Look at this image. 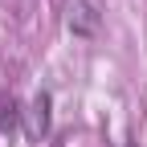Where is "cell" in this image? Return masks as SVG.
Wrapping results in <instances>:
<instances>
[{
    "label": "cell",
    "mask_w": 147,
    "mask_h": 147,
    "mask_svg": "<svg viewBox=\"0 0 147 147\" xmlns=\"http://www.w3.org/2000/svg\"><path fill=\"white\" fill-rule=\"evenodd\" d=\"M65 25L74 37H94L98 25H102V12L90 4V0H74V4L65 8Z\"/></svg>",
    "instance_id": "1"
},
{
    "label": "cell",
    "mask_w": 147,
    "mask_h": 147,
    "mask_svg": "<svg viewBox=\"0 0 147 147\" xmlns=\"http://www.w3.org/2000/svg\"><path fill=\"white\" fill-rule=\"evenodd\" d=\"M49 127H53V98L41 90L29 102V110H25V131H29V139H45Z\"/></svg>",
    "instance_id": "2"
},
{
    "label": "cell",
    "mask_w": 147,
    "mask_h": 147,
    "mask_svg": "<svg viewBox=\"0 0 147 147\" xmlns=\"http://www.w3.org/2000/svg\"><path fill=\"white\" fill-rule=\"evenodd\" d=\"M21 115H25V110H21V102H16V98H4V106H0V135H4V131H12V127L21 123Z\"/></svg>",
    "instance_id": "3"
}]
</instances>
